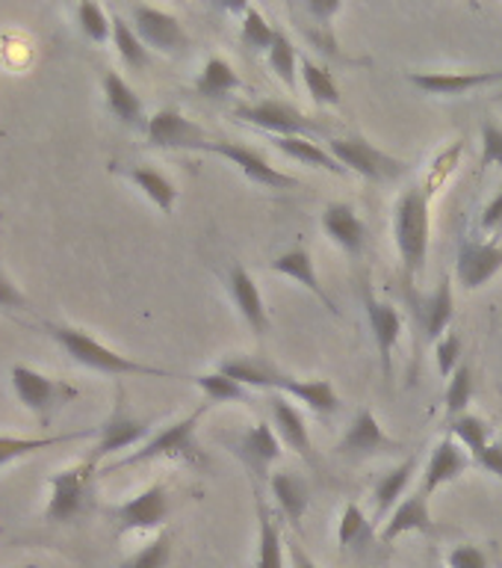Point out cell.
I'll return each instance as SVG.
<instances>
[{"label":"cell","instance_id":"3","mask_svg":"<svg viewBox=\"0 0 502 568\" xmlns=\"http://www.w3.org/2000/svg\"><path fill=\"white\" fill-rule=\"evenodd\" d=\"M204 415V406L193 415H186L184 420H175L172 426H166L163 433H157L151 442H145L136 453L131 456H124L119 459L115 465L106 468L110 470H119V468H131V465H140V462H151V459H181V462H189L195 468H204L207 465V456L204 450L198 447L195 442V426H198V417Z\"/></svg>","mask_w":502,"mask_h":568},{"label":"cell","instance_id":"48","mask_svg":"<svg viewBox=\"0 0 502 568\" xmlns=\"http://www.w3.org/2000/svg\"><path fill=\"white\" fill-rule=\"evenodd\" d=\"M340 9H344L340 0H308V3H305V12L317 18L319 27H328V21H331Z\"/></svg>","mask_w":502,"mask_h":568},{"label":"cell","instance_id":"50","mask_svg":"<svg viewBox=\"0 0 502 568\" xmlns=\"http://www.w3.org/2000/svg\"><path fill=\"white\" fill-rule=\"evenodd\" d=\"M477 465L502 479V444H488L485 450L477 456Z\"/></svg>","mask_w":502,"mask_h":568},{"label":"cell","instance_id":"7","mask_svg":"<svg viewBox=\"0 0 502 568\" xmlns=\"http://www.w3.org/2000/svg\"><path fill=\"white\" fill-rule=\"evenodd\" d=\"M228 450L243 462V468L252 474L257 488L264 479L273 477L269 468L281 459V438H278L273 424L260 420V424H255L246 433H239L237 438H228Z\"/></svg>","mask_w":502,"mask_h":568},{"label":"cell","instance_id":"36","mask_svg":"<svg viewBox=\"0 0 502 568\" xmlns=\"http://www.w3.org/2000/svg\"><path fill=\"white\" fill-rule=\"evenodd\" d=\"M278 27L269 24V18L257 7H243V21H239V42L246 44L252 53H269L275 42Z\"/></svg>","mask_w":502,"mask_h":568},{"label":"cell","instance_id":"21","mask_svg":"<svg viewBox=\"0 0 502 568\" xmlns=\"http://www.w3.org/2000/svg\"><path fill=\"white\" fill-rule=\"evenodd\" d=\"M322 231L328 240H335L337 246L344 248L349 257H358L367 243V225L358 216L352 204L346 202H328L322 211Z\"/></svg>","mask_w":502,"mask_h":568},{"label":"cell","instance_id":"26","mask_svg":"<svg viewBox=\"0 0 502 568\" xmlns=\"http://www.w3.org/2000/svg\"><path fill=\"white\" fill-rule=\"evenodd\" d=\"M464 470H468V453H464V447H461L459 442H452V438H441L438 447L432 450V456H429L420 491H423V495H432L434 488H441L443 483L459 479Z\"/></svg>","mask_w":502,"mask_h":568},{"label":"cell","instance_id":"19","mask_svg":"<svg viewBox=\"0 0 502 568\" xmlns=\"http://www.w3.org/2000/svg\"><path fill=\"white\" fill-rule=\"evenodd\" d=\"M269 412H273V426L281 444L299 453L301 459L310 462V465H317V450H314L308 424H305V415L299 408L293 406L284 394H269Z\"/></svg>","mask_w":502,"mask_h":568},{"label":"cell","instance_id":"39","mask_svg":"<svg viewBox=\"0 0 502 568\" xmlns=\"http://www.w3.org/2000/svg\"><path fill=\"white\" fill-rule=\"evenodd\" d=\"M113 44L119 57H122L131 69H145L148 65V48L142 42L136 30H133L122 16H113Z\"/></svg>","mask_w":502,"mask_h":568},{"label":"cell","instance_id":"30","mask_svg":"<svg viewBox=\"0 0 502 568\" xmlns=\"http://www.w3.org/2000/svg\"><path fill=\"white\" fill-rule=\"evenodd\" d=\"M452 317H455V296H452V282L450 275H441V282L434 287V293L426 300L423 311V335L426 341L438 344L447 328H450Z\"/></svg>","mask_w":502,"mask_h":568},{"label":"cell","instance_id":"15","mask_svg":"<svg viewBox=\"0 0 502 568\" xmlns=\"http://www.w3.org/2000/svg\"><path fill=\"white\" fill-rule=\"evenodd\" d=\"M145 136L148 145L154 149H198L202 142H207V131L202 124H195L193 119H186L175 106H163L151 115L145 124Z\"/></svg>","mask_w":502,"mask_h":568},{"label":"cell","instance_id":"34","mask_svg":"<svg viewBox=\"0 0 502 568\" xmlns=\"http://www.w3.org/2000/svg\"><path fill=\"white\" fill-rule=\"evenodd\" d=\"M299 78L308 89V95L317 101L319 106H337L340 104V87H337L335 74L328 69H322L319 62H314L310 57L299 62Z\"/></svg>","mask_w":502,"mask_h":568},{"label":"cell","instance_id":"45","mask_svg":"<svg viewBox=\"0 0 502 568\" xmlns=\"http://www.w3.org/2000/svg\"><path fill=\"white\" fill-rule=\"evenodd\" d=\"M434 358H438V373L450 382L452 373L461 367V337L455 335V332H447V335L434 344Z\"/></svg>","mask_w":502,"mask_h":568},{"label":"cell","instance_id":"2","mask_svg":"<svg viewBox=\"0 0 502 568\" xmlns=\"http://www.w3.org/2000/svg\"><path fill=\"white\" fill-rule=\"evenodd\" d=\"M393 240L408 278L420 275L429 257V186H408L393 211Z\"/></svg>","mask_w":502,"mask_h":568},{"label":"cell","instance_id":"47","mask_svg":"<svg viewBox=\"0 0 502 568\" xmlns=\"http://www.w3.org/2000/svg\"><path fill=\"white\" fill-rule=\"evenodd\" d=\"M447 562H450V568H491L488 566L485 550L477 548V545H459L447 557Z\"/></svg>","mask_w":502,"mask_h":568},{"label":"cell","instance_id":"18","mask_svg":"<svg viewBox=\"0 0 502 568\" xmlns=\"http://www.w3.org/2000/svg\"><path fill=\"white\" fill-rule=\"evenodd\" d=\"M269 270L284 275V278H290V282H296L299 287H305V291H310V296H317L328 314H335L337 320L344 317L340 308H337V302L328 296V291L322 287V282H319L317 266H314V257H310L308 248H301V246L287 248V252H281V255L275 257L273 264H269Z\"/></svg>","mask_w":502,"mask_h":568},{"label":"cell","instance_id":"25","mask_svg":"<svg viewBox=\"0 0 502 568\" xmlns=\"http://www.w3.org/2000/svg\"><path fill=\"white\" fill-rule=\"evenodd\" d=\"M273 394H284L296 403H305L317 415H331L340 408V394L328 379H296L290 373H284L281 379L275 382Z\"/></svg>","mask_w":502,"mask_h":568},{"label":"cell","instance_id":"20","mask_svg":"<svg viewBox=\"0 0 502 568\" xmlns=\"http://www.w3.org/2000/svg\"><path fill=\"white\" fill-rule=\"evenodd\" d=\"M228 291L230 300L237 305L239 317L246 320V326L255 332L257 337H264L269 332V314H266L264 296H260V287L252 278L246 266L234 264L228 270Z\"/></svg>","mask_w":502,"mask_h":568},{"label":"cell","instance_id":"12","mask_svg":"<svg viewBox=\"0 0 502 568\" xmlns=\"http://www.w3.org/2000/svg\"><path fill=\"white\" fill-rule=\"evenodd\" d=\"M408 83L426 95L455 98L468 95L473 89L502 83V69L488 71H408Z\"/></svg>","mask_w":502,"mask_h":568},{"label":"cell","instance_id":"49","mask_svg":"<svg viewBox=\"0 0 502 568\" xmlns=\"http://www.w3.org/2000/svg\"><path fill=\"white\" fill-rule=\"evenodd\" d=\"M482 231L488 234H502V193L494 195L482 211Z\"/></svg>","mask_w":502,"mask_h":568},{"label":"cell","instance_id":"14","mask_svg":"<svg viewBox=\"0 0 502 568\" xmlns=\"http://www.w3.org/2000/svg\"><path fill=\"white\" fill-rule=\"evenodd\" d=\"M502 270L500 243H479V240L461 237L459 255H455V278L464 291H479Z\"/></svg>","mask_w":502,"mask_h":568},{"label":"cell","instance_id":"46","mask_svg":"<svg viewBox=\"0 0 502 568\" xmlns=\"http://www.w3.org/2000/svg\"><path fill=\"white\" fill-rule=\"evenodd\" d=\"M482 169L502 166V128L491 119L482 122Z\"/></svg>","mask_w":502,"mask_h":568},{"label":"cell","instance_id":"35","mask_svg":"<svg viewBox=\"0 0 502 568\" xmlns=\"http://www.w3.org/2000/svg\"><path fill=\"white\" fill-rule=\"evenodd\" d=\"M98 433V429H80V433H62V435H44V438H9V435H0V468L12 459H21V456H30L35 450H44V447H53V444L74 442V438H86V435Z\"/></svg>","mask_w":502,"mask_h":568},{"label":"cell","instance_id":"10","mask_svg":"<svg viewBox=\"0 0 502 568\" xmlns=\"http://www.w3.org/2000/svg\"><path fill=\"white\" fill-rule=\"evenodd\" d=\"M98 435H101V438H98L95 450L89 456L92 465H98V462L104 459V456H110V453H119L124 450V447H131V444L142 442V438L148 435V424L140 420V417L127 408V397H124L122 388H119V397H115L113 415L98 426Z\"/></svg>","mask_w":502,"mask_h":568},{"label":"cell","instance_id":"29","mask_svg":"<svg viewBox=\"0 0 502 568\" xmlns=\"http://www.w3.org/2000/svg\"><path fill=\"white\" fill-rule=\"evenodd\" d=\"M104 95L110 113H113L122 124H131V128H136V124H148L145 122V113H142L140 95L133 92L131 83H127L119 71H104Z\"/></svg>","mask_w":502,"mask_h":568},{"label":"cell","instance_id":"22","mask_svg":"<svg viewBox=\"0 0 502 568\" xmlns=\"http://www.w3.org/2000/svg\"><path fill=\"white\" fill-rule=\"evenodd\" d=\"M216 371H222L225 376L239 382L243 388H264L269 390V394H273L275 382L284 376L281 367H278L269 355H260V353L228 355V358H222Z\"/></svg>","mask_w":502,"mask_h":568},{"label":"cell","instance_id":"42","mask_svg":"<svg viewBox=\"0 0 502 568\" xmlns=\"http://www.w3.org/2000/svg\"><path fill=\"white\" fill-rule=\"evenodd\" d=\"M450 429L455 433L459 444L470 453V456H473V459H477L479 453L485 450L488 444H491V442H488V438H491V429H488L485 420H482V417H477V415H468V412H464V415H459V417H452Z\"/></svg>","mask_w":502,"mask_h":568},{"label":"cell","instance_id":"43","mask_svg":"<svg viewBox=\"0 0 502 568\" xmlns=\"http://www.w3.org/2000/svg\"><path fill=\"white\" fill-rule=\"evenodd\" d=\"M168 559H172V536L160 532L157 539L148 541L142 550H136L131 559H124L119 568H166Z\"/></svg>","mask_w":502,"mask_h":568},{"label":"cell","instance_id":"40","mask_svg":"<svg viewBox=\"0 0 502 568\" xmlns=\"http://www.w3.org/2000/svg\"><path fill=\"white\" fill-rule=\"evenodd\" d=\"M372 539V521H367V515L358 504H346L344 515H340V530H337V541L340 548H363Z\"/></svg>","mask_w":502,"mask_h":568},{"label":"cell","instance_id":"9","mask_svg":"<svg viewBox=\"0 0 502 568\" xmlns=\"http://www.w3.org/2000/svg\"><path fill=\"white\" fill-rule=\"evenodd\" d=\"M131 16L136 36H140L148 48H154V51L181 53L189 48V36H186L184 24H181L172 12H166V9L136 3V7L131 9Z\"/></svg>","mask_w":502,"mask_h":568},{"label":"cell","instance_id":"4","mask_svg":"<svg viewBox=\"0 0 502 568\" xmlns=\"http://www.w3.org/2000/svg\"><path fill=\"white\" fill-rule=\"evenodd\" d=\"M328 151L344 163L346 172H355L372 184H390V181H399L406 175V160L376 149L363 136H337V140H331Z\"/></svg>","mask_w":502,"mask_h":568},{"label":"cell","instance_id":"28","mask_svg":"<svg viewBox=\"0 0 502 568\" xmlns=\"http://www.w3.org/2000/svg\"><path fill=\"white\" fill-rule=\"evenodd\" d=\"M269 142H273L275 149L281 151V154L299 160V163H305V166H317L322 169V172H331V175L337 178L349 175V172L344 169V163H340L331 151L322 149L319 142L310 140V136H273Z\"/></svg>","mask_w":502,"mask_h":568},{"label":"cell","instance_id":"27","mask_svg":"<svg viewBox=\"0 0 502 568\" xmlns=\"http://www.w3.org/2000/svg\"><path fill=\"white\" fill-rule=\"evenodd\" d=\"M417 470V456H408L406 462H399L397 468L388 470L385 477L376 483V491H372V518L376 521H385L399 504H402V495H406L408 483L414 477Z\"/></svg>","mask_w":502,"mask_h":568},{"label":"cell","instance_id":"5","mask_svg":"<svg viewBox=\"0 0 502 568\" xmlns=\"http://www.w3.org/2000/svg\"><path fill=\"white\" fill-rule=\"evenodd\" d=\"M234 119L246 124H255L260 131L273 133V136H310V133H326V124L310 119L301 110H296L287 101H252V104L234 106Z\"/></svg>","mask_w":502,"mask_h":568},{"label":"cell","instance_id":"37","mask_svg":"<svg viewBox=\"0 0 502 568\" xmlns=\"http://www.w3.org/2000/svg\"><path fill=\"white\" fill-rule=\"evenodd\" d=\"M266 62H269V69L275 71V78L281 80L287 89H296V80H299V57H296V44L284 30L275 33V42L266 53Z\"/></svg>","mask_w":502,"mask_h":568},{"label":"cell","instance_id":"41","mask_svg":"<svg viewBox=\"0 0 502 568\" xmlns=\"http://www.w3.org/2000/svg\"><path fill=\"white\" fill-rule=\"evenodd\" d=\"M473 390H477V382H473V367L468 362H461V367L452 373V379L447 382V397H443V406H447V417L464 415V408L470 406L473 399Z\"/></svg>","mask_w":502,"mask_h":568},{"label":"cell","instance_id":"44","mask_svg":"<svg viewBox=\"0 0 502 568\" xmlns=\"http://www.w3.org/2000/svg\"><path fill=\"white\" fill-rule=\"evenodd\" d=\"M78 24L80 30H83V36L92 39V42H106V39H110V30H113V21L106 18V12L98 7V3H80Z\"/></svg>","mask_w":502,"mask_h":568},{"label":"cell","instance_id":"1","mask_svg":"<svg viewBox=\"0 0 502 568\" xmlns=\"http://www.w3.org/2000/svg\"><path fill=\"white\" fill-rule=\"evenodd\" d=\"M51 337L83 367H92L98 373L110 376H157V379H177L181 373L166 371V367H151V364L133 362L127 355H119L110 346L98 344L95 337L71 326H48Z\"/></svg>","mask_w":502,"mask_h":568},{"label":"cell","instance_id":"38","mask_svg":"<svg viewBox=\"0 0 502 568\" xmlns=\"http://www.w3.org/2000/svg\"><path fill=\"white\" fill-rule=\"evenodd\" d=\"M189 379L204 390L207 403H252V394L248 388H243L239 382H234L230 376H225L222 371L198 373V376H189Z\"/></svg>","mask_w":502,"mask_h":568},{"label":"cell","instance_id":"51","mask_svg":"<svg viewBox=\"0 0 502 568\" xmlns=\"http://www.w3.org/2000/svg\"><path fill=\"white\" fill-rule=\"evenodd\" d=\"M0 308H27V300L21 296V291L3 273H0Z\"/></svg>","mask_w":502,"mask_h":568},{"label":"cell","instance_id":"6","mask_svg":"<svg viewBox=\"0 0 502 568\" xmlns=\"http://www.w3.org/2000/svg\"><path fill=\"white\" fill-rule=\"evenodd\" d=\"M195 151H207V154H216V158L228 160L230 166H237L248 181H255V184L266 186V190H296V186H301L299 178L287 175V172H281L278 166H273L260 151L246 145V142L207 140Z\"/></svg>","mask_w":502,"mask_h":568},{"label":"cell","instance_id":"52","mask_svg":"<svg viewBox=\"0 0 502 568\" xmlns=\"http://www.w3.org/2000/svg\"><path fill=\"white\" fill-rule=\"evenodd\" d=\"M287 554H290V566L293 568H319L314 559H310V554L305 548H301L299 541L293 539V536H287Z\"/></svg>","mask_w":502,"mask_h":568},{"label":"cell","instance_id":"32","mask_svg":"<svg viewBox=\"0 0 502 568\" xmlns=\"http://www.w3.org/2000/svg\"><path fill=\"white\" fill-rule=\"evenodd\" d=\"M257 521H260V536H257L255 568H284V536L264 500H257Z\"/></svg>","mask_w":502,"mask_h":568},{"label":"cell","instance_id":"11","mask_svg":"<svg viewBox=\"0 0 502 568\" xmlns=\"http://www.w3.org/2000/svg\"><path fill=\"white\" fill-rule=\"evenodd\" d=\"M9 379H12V388H16L18 399L24 403L30 412L35 415L48 417L53 406H60L65 399L78 397V390L69 388V385H62V382H53L51 376H44V373L33 371V367H24V364H16L12 371H9Z\"/></svg>","mask_w":502,"mask_h":568},{"label":"cell","instance_id":"16","mask_svg":"<svg viewBox=\"0 0 502 568\" xmlns=\"http://www.w3.org/2000/svg\"><path fill=\"white\" fill-rule=\"evenodd\" d=\"M168 491L163 483H154L145 491H140L131 500H124L122 506H115L113 518L119 532L127 530H154L160 524H166L168 518Z\"/></svg>","mask_w":502,"mask_h":568},{"label":"cell","instance_id":"8","mask_svg":"<svg viewBox=\"0 0 502 568\" xmlns=\"http://www.w3.org/2000/svg\"><path fill=\"white\" fill-rule=\"evenodd\" d=\"M92 462H80L74 468H65L51 477V500L44 509V521L65 524L83 513L92 486Z\"/></svg>","mask_w":502,"mask_h":568},{"label":"cell","instance_id":"31","mask_svg":"<svg viewBox=\"0 0 502 568\" xmlns=\"http://www.w3.org/2000/svg\"><path fill=\"white\" fill-rule=\"evenodd\" d=\"M237 89H243V80L225 57H211L195 80V92L202 98H225Z\"/></svg>","mask_w":502,"mask_h":568},{"label":"cell","instance_id":"24","mask_svg":"<svg viewBox=\"0 0 502 568\" xmlns=\"http://www.w3.org/2000/svg\"><path fill=\"white\" fill-rule=\"evenodd\" d=\"M434 521H432V509H429V495H423L420 488H417L414 495L402 497V504L388 515V521H385V530H381V541L390 545V541H397L399 536H406V532H432Z\"/></svg>","mask_w":502,"mask_h":568},{"label":"cell","instance_id":"23","mask_svg":"<svg viewBox=\"0 0 502 568\" xmlns=\"http://www.w3.org/2000/svg\"><path fill=\"white\" fill-rule=\"evenodd\" d=\"M269 491H273L275 504L284 513V518L290 521L296 532L301 530V518L310 506V483L296 470H275L269 477Z\"/></svg>","mask_w":502,"mask_h":568},{"label":"cell","instance_id":"53","mask_svg":"<svg viewBox=\"0 0 502 568\" xmlns=\"http://www.w3.org/2000/svg\"><path fill=\"white\" fill-rule=\"evenodd\" d=\"M496 101H502V92H500V95H496Z\"/></svg>","mask_w":502,"mask_h":568},{"label":"cell","instance_id":"33","mask_svg":"<svg viewBox=\"0 0 502 568\" xmlns=\"http://www.w3.org/2000/svg\"><path fill=\"white\" fill-rule=\"evenodd\" d=\"M127 178H131L133 184L140 186L142 193L148 195L151 202L157 204L160 211H163V213L175 211L177 186L172 184V181H168L163 172H157L154 166H133L131 172H127Z\"/></svg>","mask_w":502,"mask_h":568},{"label":"cell","instance_id":"13","mask_svg":"<svg viewBox=\"0 0 502 568\" xmlns=\"http://www.w3.org/2000/svg\"><path fill=\"white\" fill-rule=\"evenodd\" d=\"M402 444L393 442L385 426L379 424V417L372 415L370 408H361L358 415L352 417V424L346 426L344 438L337 444V453L344 459H370V456H379V453H393L399 450Z\"/></svg>","mask_w":502,"mask_h":568},{"label":"cell","instance_id":"17","mask_svg":"<svg viewBox=\"0 0 502 568\" xmlns=\"http://www.w3.org/2000/svg\"><path fill=\"white\" fill-rule=\"evenodd\" d=\"M363 311H367L372 341H376V349H379L381 373H385V379H390L393 376V349H397L399 337H402V314L390 302L376 300L370 291L363 293Z\"/></svg>","mask_w":502,"mask_h":568}]
</instances>
